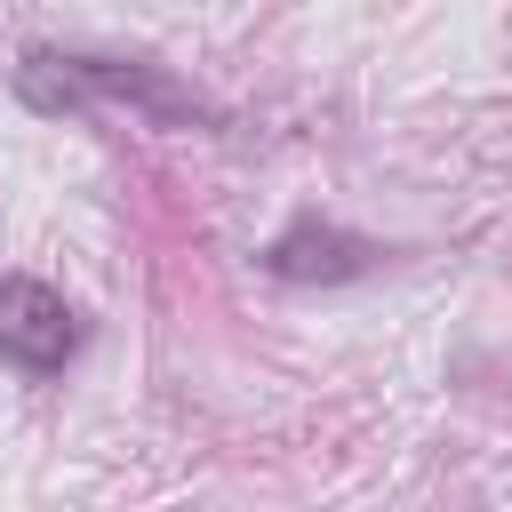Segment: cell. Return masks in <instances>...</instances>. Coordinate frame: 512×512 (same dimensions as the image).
Wrapping results in <instances>:
<instances>
[{
  "instance_id": "6da1fadb",
  "label": "cell",
  "mask_w": 512,
  "mask_h": 512,
  "mask_svg": "<svg viewBox=\"0 0 512 512\" xmlns=\"http://www.w3.org/2000/svg\"><path fill=\"white\" fill-rule=\"evenodd\" d=\"M16 96H24L32 112L128 104V112H144L152 128H216V120H224L192 80H176V72H160V64H144V56H96V48H24Z\"/></svg>"
},
{
  "instance_id": "7a4b0ae2",
  "label": "cell",
  "mask_w": 512,
  "mask_h": 512,
  "mask_svg": "<svg viewBox=\"0 0 512 512\" xmlns=\"http://www.w3.org/2000/svg\"><path fill=\"white\" fill-rule=\"evenodd\" d=\"M88 344V320L64 304V288L32 272H0V368L16 376H64Z\"/></svg>"
},
{
  "instance_id": "3957f363",
  "label": "cell",
  "mask_w": 512,
  "mask_h": 512,
  "mask_svg": "<svg viewBox=\"0 0 512 512\" xmlns=\"http://www.w3.org/2000/svg\"><path fill=\"white\" fill-rule=\"evenodd\" d=\"M272 280H288V288H344V280H368L376 264H384V248L368 240V232H344V224H328V216H288L272 240H264V256H256Z\"/></svg>"
}]
</instances>
